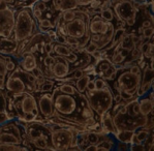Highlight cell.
<instances>
[{"label":"cell","mask_w":154,"mask_h":151,"mask_svg":"<svg viewBox=\"0 0 154 151\" xmlns=\"http://www.w3.org/2000/svg\"><path fill=\"white\" fill-rule=\"evenodd\" d=\"M52 92H53V106L56 114L82 123L81 110L84 93L70 95L61 92L56 86L54 87Z\"/></svg>","instance_id":"obj_1"},{"label":"cell","mask_w":154,"mask_h":151,"mask_svg":"<svg viewBox=\"0 0 154 151\" xmlns=\"http://www.w3.org/2000/svg\"><path fill=\"white\" fill-rule=\"evenodd\" d=\"M28 149L54 150L51 144L52 124L47 121H33L25 123Z\"/></svg>","instance_id":"obj_2"},{"label":"cell","mask_w":154,"mask_h":151,"mask_svg":"<svg viewBox=\"0 0 154 151\" xmlns=\"http://www.w3.org/2000/svg\"><path fill=\"white\" fill-rule=\"evenodd\" d=\"M14 32V39L18 42L30 39L33 34L38 32V24L32 15L31 5H21L16 9Z\"/></svg>","instance_id":"obj_3"},{"label":"cell","mask_w":154,"mask_h":151,"mask_svg":"<svg viewBox=\"0 0 154 151\" xmlns=\"http://www.w3.org/2000/svg\"><path fill=\"white\" fill-rule=\"evenodd\" d=\"M114 31L115 24L103 20L99 16V13L90 16L88 25L89 41L95 42L99 50L108 48L112 42Z\"/></svg>","instance_id":"obj_4"},{"label":"cell","mask_w":154,"mask_h":151,"mask_svg":"<svg viewBox=\"0 0 154 151\" xmlns=\"http://www.w3.org/2000/svg\"><path fill=\"white\" fill-rule=\"evenodd\" d=\"M11 96L13 100L16 119L23 123L39 121L38 107L34 93L23 92Z\"/></svg>","instance_id":"obj_5"},{"label":"cell","mask_w":154,"mask_h":151,"mask_svg":"<svg viewBox=\"0 0 154 151\" xmlns=\"http://www.w3.org/2000/svg\"><path fill=\"white\" fill-rule=\"evenodd\" d=\"M141 76L130 72L128 67L121 66L117 68L116 78L112 81L113 85L111 86L112 90L118 91L121 95L122 100H129L138 97L137 91L141 83Z\"/></svg>","instance_id":"obj_6"},{"label":"cell","mask_w":154,"mask_h":151,"mask_svg":"<svg viewBox=\"0 0 154 151\" xmlns=\"http://www.w3.org/2000/svg\"><path fill=\"white\" fill-rule=\"evenodd\" d=\"M89 106L94 113V118L99 121V118L106 112L112 109L114 105L113 90L111 85H108L100 90L85 91Z\"/></svg>","instance_id":"obj_7"},{"label":"cell","mask_w":154,"mask_h":151,"mask_svg":"<svg viewBox=\"0 0 154 151\" xmlns=\"http://www.w3.org/2000/svg\"><path fill=\"white\" fill-rule=\"evenodd\" d=\"M90 20V14L85 9H75V17L73 20L65 23L66 35L80 39V49H83L89 42L88 25Z\"/></svg>","instance_id":"obj_8"},{"label":"cell","mask_w":154,"mask_h":151,"mask_svg":"<svg viewBox=\"0 0 154 151\" xmlns=\"http://www.w3.org/2000/svg\"><path fill=\"white\" fill-rule=\"evenodd\" d=\"M53 131L51 134V144L54 150H69L75 145V136L79 131L70 127H60L52 124Z\"/></svg>","instance_id":"obj_9"},{"label":"cell","mask_w":154,"mask_h":151,"mask_svg":"<svg viewBox=\"0 0 154 151\" xmlns=\"http://www.w3.org/2000/svg\"><path fill=\"white\" fill-rule=\"evenodd\" d=\"M112 116L116 131H119V129H129V131H134L136 129L140 128V127H145L147 120H148V116L141 115V116L134 117L127 114L124 106L117 113L112 115Z\"/></svg>","instance_id":"obj_10"},{"label":"cell","mask_w":154,"mask_h":151,"mask_svg":"<svg viewBox=\"0 0 154 151\" xmlns=\"http://www.w3.org/2000/svg\"><path fill=\"white\" fill-rule=\"evenodd\" d=\"M26 72L20 66H17L13 72H8L5 77L4 90L11 95L26 92V82L28 81Z\"/></svg>","instance_id":"obj_11"},{"label":"cell","mask_w":154,"mask_h":151,"mask_svg":"<svg viewBox=\"0 0 154 151\" xmlns=\"http://www.w3.org/2000/svg\"><path fill=\"white\" fill-rule=\"evenodd\" d=\"M136 0H110V8L113 9L116 20L124 23L129 18L138 16L139 8L134 4Z\"/></svg>","instance_id":"obj_12"},{"label":"cell","mask_w":154,"mask_h":151,"mask_svg":"<svg viewBox=\"0 0 154 151\" xmlns=\"http://www.w3.org/2000/svg\"><path fill=\"white\" fill-rule=\"evenodd\" d=\"M35 98L37 101L39 113V121L48 120L55 113L53 106V92H36L34 93Z\"/></svg>","instance_id":"obj_13"},{"label":"cell","mask_w":154,"mask_h":151,"mask_svg":"<svg viewBox=\"0 0 154 151\" xmlns=\"http://www.w3.org/2000/svg\"><path fill=\"white\" fill-rule=\"evenodd\" d=\"M15 8H8L0 11V37L11 39L15 26Z\"/></svg>","instance_id":"obj_14"},{"label":"cell","mask_w":154,"mask_h":151,"mask_svg":"<svg viewBox=\"0 0 154 151\" xmlns=\"http://www.w3.org/2000/svg\"><path fill=\"white\" fill-rule=\"evenodd\" d=\"M55 63L52 68V74L54 76V80L60 81L61 79L70 75V64L64 56L54 55Z\"/></svg>","instance_id":"obj_15"},{"label":"cell","mask_w":154,"mask_h":151,"mask_svg":"<svg viewBox=\"0 0 154 151\" xmlns=\"http://www.w3.org/2000/svg\"><path fill=\"white\" fill-rule=\"evenodd\" d=\"M52 6L50 8L53 14L56 13H63L65 11H70V9H78L79 4L78 0H52Z\"/></svg>","instance_id":"obj_16"},{"label":"cell","mask_w":154,"mask_h":151,"mask_svg":"<svg viewBox=\"0 0 154 151\" xmlns=\"http://www.w3.org/2000/svg\"><path fill=\"white\" fill-rule=\"evenodd\" d=\"M38 65L36 55L34 53H29V52H24L21 55V58L19 60V66L25 72H31L35 67Z\"/></svg>","instance_id":"obj_17"},{"label":"cell","mask_w":154,"mask_h":151,"mask_svg":"<svg viewBox=\"0 0 154 151\" xmlns=\"http://www.w3.org/2000/svg\"><path fill=\"white\" fill-rule=\"evenodd\" d=\"M118 142L113 134H106V136H100L98 143L96 144L97 151H111L118 149Z\"/></svg>","instance_id":"obj_18"},{"label":"cell","mask_w":154,"mask_h":151,"mask_svg":"<svg viewBox=\"0 0 154 151\" xmlns=\"http://www.w3.org/2000/svg\"><path fill=\"white\" fill-rule=\"evenodd\" d=\"M19 42L15 39H3L0 37V54L11 56L17 51Z\"/></svg>","instance_id":"obj_19"},{"label":"cell","mask_w":154,"mask_h":151,"mask_svg":"<svg viewBox=\"0 0 154 151\" xmlns=\"http://www.w3.org/2000/svg\"><path fill=\"white\" fill-rule=\"evenodd\" d=\"M99 122L100 124L103 125V131H106V134H116V127L114 125V122H113V116L111 114L110 111L106 112L105 114L103 115L100 118H99Z\"/></svg>","instance_id":"obj_20"},{"label":"cell","mask_w":154,"mask_h":151,"mask_svg":"<svg viewBox=\"0 0 154 151\" xmlns=\"http://www.w3.org/2000/svg\"><path fill=\"white\" fill-rule=\"evenodd\" d=\"M138 103H139V108H140V112L142 115L144 116H148L151 113H153V100H151L148 97L147 93L143 96H140L138 97Z\"/></svg>","instance_id":"obj_21"},{"label":"cell","mask_w":154,"mask_h":151,"mask_svg":"<svg viewBox=\"0 0 154 151\" xmlns=\"http://www.w3.org/2000/svg\"><path fill=\"white\" fill-rule=\"evenodd\" d=\"M11 120L8 115V92L0 89V124Z\"/></svg>","instance_id":"obj_22"},{"label":"cell","mask_w":154,"mask_h":151,"mask_svg":"<svg viewBox=\"0 0 154 151\" xmlns=\"http://www.w3.org/2000/svg\"><path fill=\"white\" fill-rule=\"evenodd\" d=\"M126 33H127V28L125 27L124 24L121 25L120 27L118 26L117 28H115V31H114V34H113L112 42H111V44L109 45L108 48L103 49V50H112L114 47H116L118 44H119V42L121 41L122 37L124 36Z\"/></svg>","instance_id":"obj_23"},{"label":"cell","mask_w":154,"mask_h":151,"mask_svg":"<svg viewBox=\"0 0 154 151\" xmlns=\"http://www.w3.org/2000/svg\"><path fill=\"white\" fill-rule=\"evenodd\" d=\"M152 131L153 129H149L146 128V127H140V128L136 129L134 133V136H132V140L130 144H134V143L144 144Z\"/></svg>","instance_id":"obj_24"},{"label":"cell","mask_w":154,"mask_h":151,"mask_svg":"<svg viewBox=\"0 0 154 151\" xmlns=\"http://www.w3.org/2000/svg\"><path fill=\"white\" fill-rule=\"evenodd\" d=\"M134 131H129V129H119L116 131L114 134L115 139L120 144H124V145H129L131 143L132 136H134Z\"/></svg>","instance_id":"obj_25"},{"label":"cell","mask_w":154,"mask_h":151,"mask_svg":"<svg viewBox=\"0 0 154 151\" xmlns=\"http://www.w3.org/2000/svg\"><path fill=\"white\" fill-rule=\"evenodd\" d=\"M132 34L134 33H126L124 36L122 37V39L119 42V44L117 45L118 48L121 49V50H125L130 52L132 49L134 48L136 44L134 42V39H132Z\"/></svg>","instance_id":"obj_26"},{"label":"cell","mask_w":154,"mask_h":151,"mask_svg":"<svg viewBox=\"0 0 154 151\" xmlns=\"http://www.w3.org/2000/svg\"><path fill=\"white\" fill-rule=\"evenodd\" d=\"M91 78H92V75H90L89 72H86V74L83 75L81 78L75 80V88H77L78 92L82 93V94L85 93L87 83H88V81L91 79Z\"/></svg>","instance_id":"obj_27"},{"label":"cell","mask_w":154,"mask_h":151,"mask_svg":"<svg viewBox=\"0 0 154 151\" xmlns=\"http://www.w3.org/2000/svg\"><path fill=\"white\" fill-rule=\"evenodd\" d=\"M59 86L57 88L63 93L66 94H70V95H78L77 88L75 86V81H69V82H61L60 84H58Z\"/></svg>","instance_id":"obj_28"},{"label":"cell","mask_w":154,"mask_h":151,"mask_svg":"<svg viewBox=\"0 0 154 151\" xmlns=\"http://www.w3.org/2000/svg\"><path fill=\"white\" fill-rule=\"evenodd\" d=\"M70 52H72V49H70L68 46H66V45H62V44H58V42H54L53 54L67 57V56L70 54Z\"/></svg>","instance_id":"obj_29"},{"label":"cell","mask_w":154,"mask_h":151,"mask_svg":"<svg viewBox=\"0 0 154 151\" xmlns=\"http://www.w3.org/2000/svg\"><path fill=\"white\" fill-rule=\"evenodd\" d=\"M37 24H38V31L44 32L46 33L47 30L52 29V28H55V25L53 24L51 20L49 18H41L37 20Z\"/></svg>","instance_id":"obj_30"},{"label":"cell","mask_w":154,"mask_h":151,"mask_svg":"<svg viewBox=\"0 0 154 151\" xmlns=\"http://www.w3.org/2000/svg\"><path fill=\"white\" fill-rule=\"evenodd\" d=\"M55 86H56V83H55V81H54V79L46 78L45 81H44V83L41 85L39 92H49V91H52Z\"/></svg>","instance_id":"obj_31"},{"label":"cell","mask_w":154,"mask_h":151,"mask_svg":"<svg viewBox=\"0 0 154 151\" xmlns=\"http://www.w3.org/2000/svg\"><path fill=\"white\" fill-rule=\"evenodd\" d=\"M28 150L23 145H15V144H0V151H20Z\"/></svg>","instance_id":"obj_32"},{"label":"cell","mask_w":154,"mask_h":151,"mask_svg":"<svg viewBox=\"0 0 154 151\" xmlns=\"http://www.w3.org/2000/svg\"><path fill=\"white\" fill-rule=\"evenodd\" d=\"M99 16H100L103 20L108 21V22H113V21L116 19L115 14H114L113 9L111 8H106L105 9H101V11H99Z\"/></svg>","instance_id":"obj_33"},{"label":"cell","mask_w":154,"mask_h":151,"mask_svg":"<svg viewBox=\"0 0 154 151\" xmlns=\"http://www.w3.org/2000/svg\"><path fill=\"white\" fill-rule=\"evenodd\" d=\"M75 17V9H70V11H65L61 14V20L64 23H67L69 21L73 20Z\"/></svg>","instance_id":"obj_34"},{"label":"cell","mask_w":154,"mask_h":151,"mask_svg":"<svg viewBox=\"0 0 154 151\" xmlns=\"http://www.w3.org/2000/svg\"><path fill=\"white\" fill-rule=\"evenodd\" d=\"M99 139H100V136L98 134L94 133V131H87V142L88 144H93V145H96L98 143Z\"/></svg>","instance_id":"obj_35"},{"label":"cell","mask_w":154,"mask_h":151,"mask_svg":"<svg viewBox=\"0 0 154 151\" xmlns=\"http://www.w3.org/2000/svg\"><path fill=\"white\" fill-rule=\"evenodd\" d=\"M93 80H94V84H95V89H96V90H100V89L105 88L106 86H108V85H109L108 81H106L103 78L98 77V76H95Z\"/></svg>","instance_id":"obj_36"},{"label":"cell","mask_w":154,"mask_h":151,"mask_svg":"<svg viewBox=\"0 0 154 151\" xmlns=\"http://www.w3.org/2000/svg\"><path fill=\"white\" fill-rule=\"evenodd\" d=\"M4 59H5V65H6V68H8V72H13L17 67V63L15 62V60L9 55H4Z\"/></svg>","instance_id":"obj_37"},{"label":"cell","mask_w":154,"mask_h":151,"mask_svg":"<svg viewBox=\"0 0 154 151\" xmlns=\"http://www.w3.org/2000/svg\"><path fill=\"white\" fill-rule=\"evenodd\" d=\"M141 33H142L141 34L142 36H140L141 41L144 39H151V37H153V34H154L153 26H150V27H147V28H143Z\"/></svg>","instance_id":"obj_38"},{"label":"cell","mask_w":154,"mask_h":151,"mask_svg":"<svg viewBox=\"0 0 154 151\" xmlns=\"http://www.w3.org/2000/svg\"><path fill=\"white\" fill-rule=\"evenodd\" d=\"M153 48H154V44L152 42H148V47L145 51L143 52V57L145 59H150L151 57H153Z\"/></svg>","instance_id":"obj_39"},{"label":"cell","mask_w":154,"mask_h":151,"mask_svg":"<svg viewBox=\"0 0 154 151\" xmlns=\"http://www.w3.org/2000/svg\"><path fill=\"white\" fill-rule=\"evenodd\" d=\"M84 51L86 52V53H88L91 55L93 52H95L96 50H99L98 49V47H97V45L95 44V42H91V41H89L88 42H87V45L84 47Z\"/></svg>","instance_id":"obj_40"},{"label":"cell","mask_w":154,"mask_h":151,"mask_svg":"<svg viewBox=\"0 0 154 151\" xmlns=\"http://www.w3.org/2000/svg\"><path fill=\"white\" fill-rule=\"evenodd\" d=\"M78 51V50H77ZM66 59H67V61L69 62V64L72 65V64H75V63L79 61V52H75V50H72V52H70V54L69 55L66 57Z\"/></svg>","instance_id":"obj_41"},{"label":"cell","mask_w":154,"mask_h":151,"mask_svg":"<svg viewBox=\"0 0 154 151\" xmlns=\"http://www.w3.org/2000/svg\"><path fill=\"white\" fill-rule=\"evenodd\" d=\"M54 63H55V58H54V55L52 56V54H47L46 57L42 58V65H44L45 67L51 66Z\"/></svg>","instance_id":"obj_42"},{"label":"cell","mask_w":154,"mask_h":151,"mask_svg":"<svg viewBox=\"0 0 154 151\" xmlns=\"http://www.w3.org/2000/svg\"><path fill=\"white\" fill-rule=\"evenodd\" d=\"M33 6H35V8H37L39 9V11H42V13H45V11H47V9H49L50 8L48 5H47L46 2L42 1V0H35L34 2L32 3Z\"/></svg>","instance_id":"obj_43"},{"label":"cell","mask_w":154,"mask_h":151,"mask_svg":"<svg viewBox=\"0 0 154 151\" xmlns=\"http://www.w3.org/2000/svg\"><path fill=\"white\" fill-rule=\"evenodd\" d=\"M128 149L131 151H145L146 147L144 144H139V143H134V144H129Z\"/></svg>","instance_id":"obj_44"},{"label":"cell","mask_w":154,"mask_h":151,"mask_svg":"<svg viewBox=\"0 0 154 151\" xmlns=\"http://www.w3.org/2000/svg\"><path fill=\"white\" fill-rule=\"evenodd\" d=\"M128 69L130 72H132V74H134V75H138V76L142 75V68L140 67L136 62L132 63V64L128 67Z\"/></svg>","instance_id":"obj_45"},{"label":"cell","mask_w":154,"mask_h":151,"mask_svg":"<svg viewBox=\"0 0 154 151\" xmlns=\"http://www.w3.org/2000/svg\"><path fill=\"white\" fill-rule=\"evenodd\" d=\"M31 11H32V15L33 17H34L36 20H38V19H41L42 16H44V13H42V11H39L37 8H35V6L31 5Z\"/></svg>","instance_id":"obj_46"},{"label":"cell","mask_w":154,"mask_h":151,"mask_svg":"<svg viewBox=\"0 0 154 151\" xmlns=\"http://www.w3.org/2000/svg\"><path fill=\"white\" fill-rule=\"evenodd\" d=\"M53 46H54V42L50 41L45 45V52L46 54H52L53 53Z\"/></svg>","instance_id":"obj_47"},{"label":"cell","mask_w":154,"mask_h":151,"mask_svg":"<svg viewBox=\"0 0 154 151\" xmlns=\"http://www.w3.org/2000/svg\"><path fill=\"white\" fill-rule=\"evenodd\" d=\"M93 1L95 0H78V4H79V8H87L89 4H91Z\"/></svg>","instance_id":"obj_48"},{"label":"cell","mask_w":154,"mask_h":151,"mask_svg":"<svg viewBox=\"0 0 154 151\" xmlns=\"http://www.w3.org/2000/svg\"><path fill=\"white\" fill-rule=\"evenodd\" d=\"M93 90H95V84H94V80L91 78L88 81V83H87L86 91H93Z\"/></svg>","instance_id":"obj_49"},{"label":"cell","mask_w":154,"mask_h":151,"mask_svg":"<svg viewBox=\"0 0 154 151\" xmlns=\"http://www.w3.org/2000/svg\"><path fill=\"white\" fill-rule=\"evenodd\" d=\"M150 26H153V21L151 20H145L142 23V28H147V27H150Z\"/></svg>","instance_id":"obj_50"},{"label":"cell","mask_w":154,"mask_h":151,"mask_svg":"<svg viewBox=\"0 0 154 151\" xmlns=\"http://www.w3.org/2000/svg\"><path fill=\"white\" fill-rule=\"evenodd\" d=\"M85 151H97V148H96V145H93V144H89L85 147Z\"/></svg>","instance_id":"obj_51"},{"label":"cell","mask_w":154,"mask_h":151,"mask_svg":"<svg viewBox=\"0 0 154 151\" xmlns=\"http://www.w3.org/2000/svg\"><path fill=\"white\" fill-rule=\"evenodd\" d=\"M8 8H11V6H9V4L8 2H5L4 0H2V1L0 2V11H3V9H6Z\"/></svg>","instance_id":"obj_52"},{"label":"cell","mask_w":154,"mask_h":151,"mask_svg":"<svg viewBox=\"0 0 154 151\" xmlns=\"http://www.w3.org/2000/svg\"><path fill=\"white\" fill-rule=\"evenodd\" d=\"M29 1H32V3H33L35 0H16L15 4H16V6H18V5H21V2H29Z\"/></svg>","instance_id":"obj_53"},{"label":"cell","mask_w":154,"mask_h":151,"mask_svg":"<svg viewBox=\"0 0 154 151\" xmlns=\"http://www.w3.org/2000/svg\"><path fill=\"white\" fill-rule=\"evenodd\" d=\"M4 83H5V78L0 77V89H4Z\"/></svg>","instance_id":"obj_54"},{"label":"cell","mask_w":154,"mask_h":151,"mask_svg":"<svg viewBox=\"0 0 154 151\" xmlns=\"http://www.w3.org/2000/svg\"><path fill=\"white\" fill-rule=\"evenodd\" d=\"M42 1L46 2V3H49V2H51V1H52V0H42Z\"/></svg>","instance_id":"obj_55"},{"label":"cell","mask_w":154,"mask_h":151,"mask_svg":"<svg viewBox=\"0 0 154 151\" xmlns=\"http://www.w3.org/2000/svg\"><path fill=\"white\" fill-rule=\"evenodd\" d=\"M138 1H140V2H144V0H138Z\"/></svg>","instance_id":"obj_56"}]
</instances>
